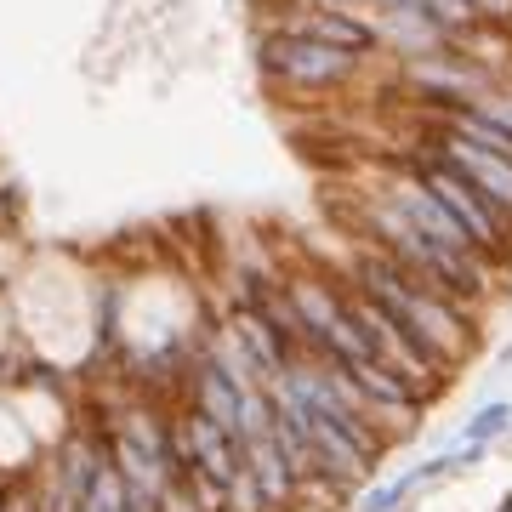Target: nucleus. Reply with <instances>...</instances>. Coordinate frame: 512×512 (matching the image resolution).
Segmentation results:
<instances>
[{
  "label": "nucleus",
  "instance_id": "nucleus-5",
  "mask_svg": "<svg viewBox=\"0 0 512 512\" xmlns=\"http://www.w3.org/2000/svg\"><path fill=\"white\" fill-rule=\"evenodd\" d=\"M285 35H302V40H319V46H336V52H353V57H382V40L376 29L348 12H325V6H308V0H279V23Z\"/></svg>",
  "mask_w": 512,
  "mask_h": 512
},
{
  "label": "nucleus",
  "instance_id": "nucleus-8",
  "mask_svg": "<svg viewBox=\"0 0 512 512\" xmlns=\"http://www.w3.org/2000/svg\"><path fill=\"white\" fill-rule=\"evenodd\" d=\"M416 490H421L416 473H404V478H393V484H376L370 495H359V507H353V512H399Z\"/></svg>",
  "mask_w": 512,
  "mask_h": 512
},
{
  "label": "nucleus",
  "instance_id": "nucleus-10",
  "mask_svg": "<svg viewBox=\"0 0 512 512\" xmlns=\"http://www.w3.org/2000/svg\"><path fill=\"white\" fill-rule=\"evenodd\" d=\"M478 6V18L495 23V29H512V0H473Z\"/></svg>",
  "mask_w": 512,
  "mask_h": 512
},
{
  "label": "nucleus",
  "instance_id": "nucleus-12",
  "mask_svg": "<svg viewBox=\"0 0 512 512\" xmlns=\"http://www.w3.org/2000/svg\"><path fill=\"white\" fill-rule=\"evenodd\" d=\"M501 512H512V495H507V507H501Z\"/></svg>",
  "mask_w": 512,
  "mask_h": 512
},
{
  "label": "nucleus",
  "instance_id": "nucleus-7",
  "mask_svg": "<svg viewBox=\"0 0 512 512\" xmlns=\"http://www.w3.org/2000/svg\"><path fill=\"white\" fill-rule=\"evenodd\" d=\"M461 109H473V114H484L490 126L512 131V80H507V74H501L495 86H484V92H478L473 103H461Z\"/></svg>",
  "mask_w": 512,
  "mask_h": 512
},
{
  "label": "nucleus",
  "instance_id": "nucleus-4",
  "mask_svg": "<svg viewBox=\"0 0 512 512\" xmlns=\"http://www.w3.org/2000/svg\"><path fill=\"white\" fill-rule=\"evenodd\" d=\"M421 154H433V160H444L450 171H461L467 183L484 194L490 205H501L512 217V160H501V154H484V148L461 143V137H450L444 126H433L427 120V137H421Z\"/></svg>",
  "mask_w": 512,
  "mask_h": 512
},
{
  "label": "nucleus",
  "instance_id": "nucleus-2",
  "mask_svg": "<svg viewBox=\"0 0 512 512\" xmlns=\"http://www.w3.org/2000/svg\"><path fill=\"white\" fill-rule=\"evenodd\" d=\"M256 63L285 92H336V86H348V80L365 74L370 57H353V52H336V46H319V40L268 29L256 40Z\"/></svg>",
  "mask_w": 512,
  "mask_h": 512
},
{
  "label": "nucleus",
  "instance_id": "nucleus-1",
  "mask_svg": "<svg viewBox=\"0 0 512 512\" xmlns=\"http://www.w3.org/2000/svg\"><path fill=\"white\" fill-rule=\"evenodd\" d=\"M348 285H359L376 308L393 313V319L416 336V348L427 353L444 376H450L456 365H467V359L478 353V325H484V308H467V302H456V296L421 285L416 274H404L393 256L359 245V251L348 256Z\"/></svg>",
  "mask_w": 512,
  "mask_h": 512
},
{
  "label": "nucleus",
  "instance_id": "nucleus-6",
  "mask_svg": "<svg viewBox=\"0 0 512 512\" xmlns=\"http://www.w3.org/2000/svg\"><path fill=\"white\" fill-rule=\"evenodd\" d=\"M507 433H512V399L478 404L473 416L461 421V444H490V439H507Z\"/></svg>",
  "mask_w": 512,
  "mask_h": 512
},
{
  "label": "nucleus",
  "instance_id": "nucleus-9",
  "mask_svg": "<svg viewBox=\"0 0 512 512\" xmlns=\"http://www.w3.org/2000/svg\"><path fill=\"white\" fill-rule=\"evenodd\" d=\"M154 512H200V501L183 490V484H165L160 501H154Z\"/></svg>",
  "mask_w": 512,
  "mask_h": 512
},
{
  "label": "nucleus",
  "instance_id": "nucleus-3",
  "mask_svg": "<svg viewBox=\"0 0 512 512\" xmlns=\"http://www.w3.org/2000/svg\"><path fill=\"white\" fill-rule=\"evenodd\" d=\"M404 165H410L433 194H439V205L461 222V228H467V239H473L478 251L490 256V262H501V268H512V217L501 211V205H490L473 183H467V177H461V171H450L444 160L421 154V148H416V154H404Z\"/></svg>",
  "mask_w": 512,
  "mask_h": 512
},
{
  "label": "nucleus",
  "instance_id": "nucleus-11",
  "mask_svg": "<svg viewBox=\"0 0 512 512\" xmlns=\"http://www.w3.org/2000/svg\"><path fill=\"white\" fill-rule=\"evenodd\" d=\"M0 512H6V484H0Z\"/></svg>",
  "mask_w": 512,
  "mask_h": 512
}]
</instances>
